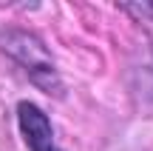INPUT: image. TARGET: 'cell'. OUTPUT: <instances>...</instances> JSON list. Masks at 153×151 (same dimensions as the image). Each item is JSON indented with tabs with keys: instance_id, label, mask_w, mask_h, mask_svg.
Segmentation results:
<instances>
[{
	"instance_id": "obj_1",
	"label": "cell",
	"mask_w": 153,
	"mask_h": 151,
	"mask_svg": "<svg viewBox=\"0 0 153 151\" xmlns=\"http://www.w3.org/2000/svg\"><path fill=\"white\" fill-rule=\"evenodd\" d=\"M0 46H3V51L9 57H14V60L26 68L28 77H31L40 89L57 91V94L62 91L54 63H51L45 46L40 43L34 34H28V32H6V34H0Z\"/></svg>"
},
{
	"instance_id": "obj_2",
	"label": "cell",
	"mask_w": 153,
	"mask_h": 151,
	"mask_svg": "<svg viewBox=\"0 0 153 151\" xmlns=\"http://www.w3.org/2000/svg\"><path fill=\"white\" fill-rule=\"evenodd\" d=\"M17 123H20V134L26 140L28 151H54V125H51L48 114L34 103H20L17 106Z\"/></svg>"
}]
</instances>
